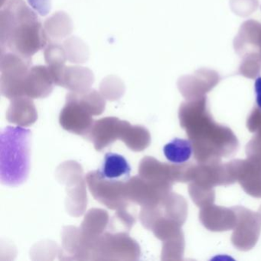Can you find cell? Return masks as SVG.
<instances>
[{
  "label": "cell",
  "instance_id": "obj_7",
  "mask_svg": "<svg viewBox=\"0 0 261 261\" xmlns=\"http://www.w3.org/2000/svg\"><path fill=\"white\" fill-rule=\"evenodd\" d=\"M140 247L127 232L105 231L93 241L91 260H138Z\"/></svg>",
  "mask_w": 261,
  "mask_h": 261
},
{
  "label": "cell",
  "instance_id": "obj_2",
  "mask_svg": "<svg viewBox=\"0 0 261 261\" xmlns=\"http://www.w3.org/2000/svg\"><path fill=\"white\" fill-rule=\"evenodd\" d=\"M48 41L37 15L23 0H9L0 13L1 53H13L32 61Z\"/></svg>",
  "mask_w": 261,
  "mask_h": 261
},
{
  "label": "cell",
  "instance_id": "obj_19",
  "mask_svg": "<svg viewBox=\"0 0 261 261\" xmlns=\"http://www.w3.org/2000/svg\"><path fill=\"white\" fill-rule=\"evenodd\" d=\"M121 140L131 150L141 152L150 145L151 136L144 126H133L129 123Z\"/></svg>",
  "mask_w": 261,
  "mask_h": 261
},
{
  "label": "cell",
  "instance_id": "obj_6",
  "mask_svg": "<svg viewBox=\"0 0 261 261\" xmlns=\"http://www.w3.org/2000/svg\"><path fill=\"white\" fill-rule=\"evenodd\" d=\"M233 48L241 58L240 74L256 79L261 72V23L253 19L243 22L233 40Z\"/></svg>",
  "mask_w": 261,
  "mask_h": 261
},
{
  "label": "cell",
  "instance_id": "obj_13",
  "mask_svg": "<svg viewBox=\"0 0 261 261\" xmlns=\"http://www.w3.org/2000/svg\"><path fill=\"white\" fill-rule=\"evenodd\" d=\"M240 212H236L237 228L233 233V245L239 250H247L256 244L261 229V215L240 207Z\"/></svg>",
  "mask_w": 261,
  "mask_h": 261
},
{
  "label": "cell",
  "instance_id": "obj_20",
  "mask_svg": "<svg viewBox=\"0 0 261 261\" xmlns=\"http://www.w3.org/2000/svg\"><path fill=\"white\" fill-rule=\"evenodd\" d=\"M230 9L238 16H246L257 10L258 0H230Z\"/></svg>",
  "mask_w": 261,
  "mask_h": 261
},
{
  "label": "cell",
  "instance_id": "obj_21",
  "mask_svg": "<svg viewBox=\"0 0 261 261\" xmlns=\"http://www.w3.org/2000/svg\"><path fill=\"white\" fill-rule=\"evenodd\" d=\"M255 93L257 108L261 109V77H257L255 82Z\"/></svg>",
  "mask_w": 261,
  "mask_h": 261
},
{
  "label": "cell",
  "instance_id": "obj_11",
  "mask_svg": "<svg viewBox=\"0 0 261 261\" xmlns=\"http://www.w3.org/2000/svg\"><path fill=\"white\" fill-rule=\"evenodd\" d=\"M216 71L201 68L194 74L182 76L178 81V88L186 100H195L204 97L221 82Z\"/></svg>",
  "mask_w": 261,
  "mask_h": 261
},
{
  "label": "cell",
  "instance_id": "obj_17",
  "mask_svg": "<svg viewBox=\"0 0 261 261\" xmlns=\"http://www.w3.org/2000/svg\"><path fill=\"white\" fill-rule=\"evenodd\" d=\"M101 173L110 179H129L131 167L126 159L119 154L108 152L105 155Z\"/></svg>",
  "mask_w": 261,
  "mask_h": 261
},
{
  "label": "cell",
  "instance_id": "obj_1",
  "mask_svg": "<svg viewBox=\"0 0 261 261\" xmlns=\"http://www.w3.org/2000/svg\"><path fill=\"white\" fill-rule=\"evenodd\" d=\"M178 117L198 163L221 161L222 157L227 158L238 150V142L233 132L212 119L206 96L181 103Z\"/></svg>",
  "mask_w": 261,
  "mask_h": 261
},
{
  "label": "cell",
  "instance_id": "obj_16",
  "mask_svg": "<svg viewBox=\"0 0 261 261\" xmlns=\"http://www.w3.org/2000/svg\"><path fill=\"white\" fill-rule=\"evenodd\" d=\"M109 223V215L107 211L91 209L85 215L80 228L84 237L88 241H92L106 231Z\"/></svg>",
  "mask_w": 261,
  "mask_h": 261
},
{
  "label": "cell",
  "instance_id": "obj_3",
  "mask_svg": "<svg viewBox=\"0 0 261 261\" xmlns=\"http://www.w3.org/2000/svg\"><path fill=\"white\" fill-rule=\"evenodd\" d=\"M31 130L7 126L0 134V178L6 186H17L30 173Z\"/></svg>",
  "mask_w": 261,
  "mask_h": 261
},
{
  "label": "cell",
  "instance_id": "obj_5",
  "mask_svg": "<svg viewBox=\"0 0 261 261\" xmlns=\"http://www.w3.org/2000/svg\"><path fill=\"white\" fill-rule=\"evenodd\" d=\"M53 77L46 66L31 67L23 74L1 81V93L7 98H45L53 92Z\"/></svg>",
  "mask_w": 261,
  "mask_h": 261
},
{
  "label": "cell",
  "instance_id": "obj_4",
  "mask_svg": "<svg viewBox=\"0 0 261 261\" xmlns=\"http://www.w3.org/2000/svg\"><path fill=\"white\" fill-rule=\"evenodd\" d=\"M105 97L94 89L71 91L59 116V123L65 130L87 137L94 121L93 116L100 115L105 110Z\"/></svg>",
  "mask_w": 261,
  "mask_h": 261
},
{
  "label": "cell",
  "instance_id": "obj_15",
  "mask_svg": "<svg viewBox=\"0 0 261 261\" xmlns=\"http://www.w3.org/2000/svg\"><path fill=\"white\" fill-rule=\"evenodd\" d=\"M234 212H230L229 209L208 205L204 207L200 214L201 222L204 227L212 231H223L229 228H232L235 225L236 218H224L233 216Z\"/></svg>",
  "mask_w": 261,
  "mask_h": 261
},
{
  "label": "cell",
  "instance_id": "obj_9",
  "mask_svg": "<svg viewBox=\"0 0 261 261\" xmlns=\"http://www.w3.org/2000/svg\"><path fill=\"white\" fill-rule=\"evenodd\" d=\"M189 165L167 164L153 157L146 156L140 162L139 175L157 184L171 186L175 182L187 181Z\"/></svg>",
  "mask_w": 261,
  "mask_h": 261
},
{
  "label": "cell",
  "instance_id": "obj_14",
  "mask_svg": "<svg viewBox=\"0 0 261 261\" xmlns=\"http://www.w3.org/2000/svg\"><path fill=\"white\" fill-rule=\"evenodd\" d=\"M7 119L10 123L19 126H31L36 123L38 114L32 98L19 97L12 99Z\"/></svg>",
  "mask_w": 261,
  "mask_h": 261
},
{
  "label": "cell",
  "instance_id": "obj_10",
  "mask_svg": "<svg viewBox=\"0 0 261 261\" xmlns=\"http://www.w3.org/2000/svg\"><path fill=\"white\" fill-rule=\"evenodd\" d=\"M172 187L157 184L142 178L140 175L126 181V195L128 201L142 207H152L158 204L171 193Z\"/></svg>",
  "mask_w": 261,
  "mask_h": 261
},
{
  "label": "cell",
  "instance_id": "obj_18",
  "mask_svg": "<svg viewBox=\"0 0 261 261\" xmlns=\"http://www.w3.org/2000/svg\"><path fill=\"white\" fill-rule=\"evenodd\" d=\"M193 152L192 141L184 139H174L163 148L165 156L174 164H184L190 160Z\"/></svg>",
  "mask_w": 261,
  "mask_h": 261
},
{
  "label": "cell",
  "instance_id": "obj_8",
  "mask_svg": "<svg viewBox=\"0 0 261 261\" xmlns=\"http://www.w3.org/2000/svg\"><path fill=\"white\" fill-rule=\"evenodd\" d=\"M86 181L93 197L108 208L120 210L130 204L126 198V181L110 179L100 170L88 172Z\"/></svg>",
  "mask_w": 261,
  "mask_h": 261
},
{
  "label": "cell",
  "instance_id": "obj_12",
  "mask_svg": "<svg viewBox=\"0 0 261 261\" xmlns=\"http://www.w3.org/2000/svg\"><path fill=\"white\" fill-rule=\"evenodd\" d=\"M129 123L117 117H103L96 120L87 138L92 142L96 150L100 151L117 140H122Z\"/></svg>",
  "mask_w": 261,
  "mask_h": 261
},
{
  "label": "cell",
  "instance_id": "obj_22",
  "mask_svg": "<svg viewBox=\"0 0 261 261\" xmlns=\"http://www.w3.org/2000/svg\"><path fill=\"white\" fill-rule=\"evenodd\" d=\"M259 212H260V215H261V207L259 208Z\"/></svg>",
  "mask_w": 261,
  "mask_h": 261
}]
</instances>
